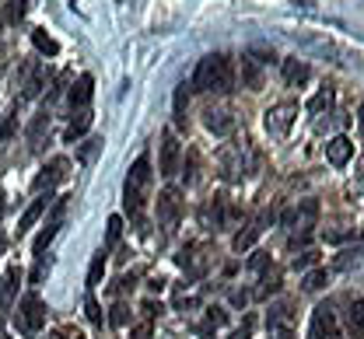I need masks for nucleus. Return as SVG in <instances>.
Returning a JSON list of instances; mask_svg holds the SVG:
<instances>
[{"mask_svg": "<svg viewBox=\"0 0 364 339\" xmlns=\"http://www.w3.org/2000/svg\"><path fill=\"white\" fill-rule=\"evenodd\" d=\"M151 182H154V172H151V157L140 154L130 172H126V182H123V210L133 224H144V213H147V203H151Z\"/></svg>", "mask_w": 364, "mask_h": 339, "instance_id": "nucleus-1", "label": "nucleus"}, {"mask_svg": "<svg viewBox=\"0 0 364 339\" xmlns=\"http://www.w3.org/2000/svg\"><path fill=\"white\" fill-rule=\"evenodd\" d=\"M196 91H231L235 84V67L224 52H211V56H203V60L196 64L193 70V81H189Z\"/></svg>", "mask_w": 364, "mask_h": 339, "instance_id": "nucleus-2", "label": "nucleus"}, {"mask_svg": "<svg viewBox=\"0 0 364 339\" xmlns=\"http://www.w3.org/2000/svg\"><path fill=\"white\" fill-rule=\"evenodd\" d=\"M316 217H319V203L316 200H301L294 210L284 213V228H291V245H308Z\"/></svg>", "mask_w": 364, "mask_h": 339, "instance_id": "nucleus-3", "label": "nucleus"}, {"mask_svg": "<svg viewBox=\"0 0 364 339\" xmlns=\"http://www.w3.org/2000/svg\"><path fill=\"white\" fill-rule=\"evenodd\" d=\"M18 325L25 336H35L42 325H46V304L35 291H28L21 301H18Z\"/></svg>", "mask_w": 364, "mask_h": 339, "instance_id": "nucleus-4", "label": "nucleus"}, {"mask_svg": "<svg viewBox=\"0 0 364 339\" xmlns=\"http://www.w3.org/2000/svg\"><path fill=\"white\" fill-rule=\"evenodd\" d=\"M294 119H298V101H280V105L267 108V119H263V126H267V133H270L274 140H284V137L291 133Z\"/></svg>", "mask_w": 364, "mask_h": 339, "instance_id": "nucleus-5", "label": "nucleus"}, {"mask_svg": "<svg viewBox=\"0 0 364 339\" xmlns=\"http://www.w3.org/2000/svg\"><path fill=\"white\" fill-rule=\"evenodd\" d=\"M245 151H249V147H245V140H242V144H231V147L221 154V175H224L228 182H238L242 175H249V168H252L256 157H245V161H242Z\"/></svg>", "mask_w": 364, "mask_h": 339, "instance_id": "nucleus-6", "label": "nucleus"}, {"mask_svg": "<svg viewBox=\"0 0 364 339\" xmlns=\"http://www.w3.org/2000/svg\"><path fill=\"white\" fill-rule=\"evenodd\" d=\"M154 210H158V224L165 231H175L179 228V210H182V200H179V189H162L158 193V203H154Z\"/></svg>", "mask_w": 364, "mask_h": 339, "instance_id": "nucleus-7", "label": "nucleus"}, {"mask_svg": "<svg viewBox=\"0 0 364 339\" xmlns=\"http://www.w3.org/2000/svg\"><path fill=\"white\" fill-rule=\"evenodd\" d=\"M270 220H274V213H270V210L256 213V217L245 224V231H238V235H235V242H231V245H235V252H245V249H252L259 238H263V231L270 228Z\"/></svg>", "mask_w": 364, "mask_h": 339, "instance_id": "nucleus-8", "label": "nucleus"}, {"mask_svg": "<svg viewBox=\"0 0 364 339\" xmlns=\"http://www.w3.org/2000/svg\"><path fill=\"white\" fill-rule=\"evenodd\" d=\"M64 213H67V200H57L53 203V213H49V220H46V228H42V235L35 238V255L42 259V252H46V245L57 238V231H60V224H64Z\"/></svg>", "mask_w": 364, "mask_h": 339, "instance_id": "nucleus-9", "label": "nucleus"}, {"mask_svg": "<svg viewBox=\"0 0 364 339\" xmlns=\"http://www.w3.org/2000/svg\"><path fill=\"white\" fill-rule=\"evenodd\" d=\"M179 154H182L179 137H175L172 130H165V133H162V164H158L165 179H172V175L179 172Z\"/></svg>", "mask_w": 364, "mask_h": 339, "instance_id": "nucleus-10", "label": "nucleus"}, {"mask_svg": "<svg viewBox=\"0 0 364 339\" xmlns=\"http://www.w3.org/2000/svg\"><path fill=\"white\" fill-rule=\"evenodd\" d=\"M67 172H70V161H67V157H53V161L42 168V175L35 179V189H39V193H42V189H46V193H53V186L64 182Z\"/></svg>", "mask_w": 364, "mask_h": 339, "instance_id": "nucleus-11", "label": "nucleus"}, {"mask_svg": "<svg viewBox=\"0 0 364 339\" xmlns=\"http://www.w3.org/2000/svg\"><path fill=\"white\" fill-rule=\"evenodd\" d=\"M312 339H343L340 325H336V318H333V311L326 304H319L316 315H312Z\"/></svg>", "mask_w": 364, "mask_h": 339, "instance_id": "nucleus-12", "label": "nucleus"}, {"mask_svg": "<svg viewBox=\"0 0 364 339\" xmlns=\"http://www.w3.org/2000/svg\"><path fill=\"white\" fill-rule=\"evenodd\" d=\"M267 336H270V339H294L287 304H274V308H270V315H267Z\"/></svg>", "mask_w": 364, "mask_h": 339, "instance_id": "nucleus-13", "label": "nucleus"}, {"mask_svg": "<svg viewBox=\"0 0 364 339\" xmlns=\"http://www.w3.org/2000/svg\"><path fill=\"white\" fill-rule=\"evenodd\" d=\"M350 157H354V140H350V137H333V140L326 144V161H329L333 168H347Z\"/></svg>", "mask_w": 364, "mask_h": 339, "instance_id": "nucleus-14", "label": "nucleus"}, {"mask_svg": "<svg viewBox=\"0 0 364 339\" xmlns=\"http://www.w3.org/2000/svg\"><path fill=\"white\" fill-rule=\"evenodd\" d=\"M91 95H95V77H91V74H81L77 84L70 88V112L91 108Z\"/></svg>", "mask_w": 364, "mask_h": 339, "instance_id": "nucleus-15", "label": "nucleus"}, {"mask_svg": "<svg viewBox=\"0 0 364 339\" xmlns=\"http://www.w3.org/2000/svg\"><path fill=\"white\" fill-rule=\"evenodd\" d=\"M207 130L214 137H228L235 130V116L228 108H207Z\"/></svg>", "mask_w": 364, "mask_h": 339, "instance_id": "nucleus-16", "label": "nucleus"}, {"mask_svg": "<svg viewBox=\"0 0 364 339\" xmlns=\"http://www.w3.org/2000/svg\"><path fill=\"white\" fill-rule=\"evenodd\" d=\"M18 280H21V269H18V266H8L4 280H0V311H11L15 291H18Z\"/></svg>", "mask_w": 364, "mask_h": 339, "instance_id": "nucleus-17", "label": "nucleus"}, {"mask_svg": "<svg viewBox=\"0 0 364 339\" xmlns=\"http://www.w3.org/2000/svg\"><path fill=\"white\" fill-rule=\"evenodd\" d=\"M49 203H53V193H46V196H39V200H32V206H28V210L21 213V220H18V238H21V235H25V231L32 228V224H35L39 217H42V210H46Z\"/></svg>", "mask_w": 364, "mask_h": 339, "instance_id": "nucleus-18", "label": "nucleus"}, {"mask_svg": "<svg viewBox=\"0 0 364 339\" xmlns=\"http://www.w3.org/2000/svg\"><path fill=\"white\" fill-rule=\"evenodd\" d=\"M308 77H312V67L305 64V60H284V81L287 84H294V88H301V84H308Z\"/></svg>", "mask_w": 364, "mask_h": 339, "instance_id": "nucleus-19", "label": "nucleus"}, {"mask_svg": "<svg viewBox=\"0 0 364 339\" xmlns=\"http://www.w3.org/2000/svg\"><path fill=\"white\" fill-rule=\"evenodd\" d=\"M77 119H70V126H67V144H74V140H81L88 130H91V108H81V112H74Z\"/></svg>", "mask_w": 364, "mask_h": 339, "instance_id": "nucleus-20", "label": "nucleus"}, {"mask_svg": "<svg viewBox=\"0 0 364 339\" xmlns=\"http://www.w3.org/2000/svg\"><path fill=\"white\" fill-rule=\"evenodd\" d=\"M102 276H106V249H98L91 255V266H88V291H95L102 284Z\"/></svg>", "mask_w": 364, "mask_h": 339, "instance_id": "nucleus-21", "label": "nucleus"}, {"mask_svg": "<svg viewBox=\"0 0 364 339\" xmlns=\"http://www.w3.org/2000/svg\"><path fill=\"white\" fill-rule=\"evenodd\" d=\"M242 84L245 88H259V84H263V74H259V67H256V60H252V56H245V60H242Z\"/></svg>", "mask_w": 364, "mask_h": 339, "instance_id": "nucleus-22", "label": "nucleus"}, {"mask_svg": "<svg viewBox=\"0 0 364 339\" xmlns=\"http://www.w3.org/2000/svg\"><path fill=\"white\" fill-rule=\"evenodd\" d=\"M15 133H18V105H11V108H8V116L0 119V144H8Z\"/></svg>", "mask_w": 364, "mask_h": 339, "instance_id": "nucleus-23", "label": "nucleus"}, {"mask_svg": "<svg viewBox=\"0 0 364 339\" xmlns=\"http://www.w3.org/2000/svg\"><path fill=\"white\" fill-rule=\"evenodd\" d=\"M189 88H193V84H179V91H175V126H186V101H189Z\"/></svg>", "mask_w": 364, "mask_h": 339, "instance_id": "nucleus-24", "label": "nucleus"}, {"mask_svg": "<svg viewBox=\"0 0 364 339\" xmlns=\"http://www.w3.org/2000/svg\"><path fill=\"white\" fill-rule=\"evenodd\" d=\"M350 332L354 336H364V298L350 304Z\"/></svg>", "mask_w": 364, "mask_h": 339, "instance_id": "nucleus-25", "label": "nucleus"}, {"mask_svg": "<svg viewBox=\"0 0 364 339\" xmlns=\"http://www.w3.org/2000/svg\"><path fill=\"white\" fill-rule=\"evenodd\" d=\"M42 130H49V112H46V108H42L39 116L32 119V126H28V140H32V144H39V140H42Z\"/></svg>", "mask_w": 364, "mask_h": 339, "instance_id": "nucleus-26", "label": "nucleus"}, {"mask_svg": "<svg viewBox=\"0 0 364 339\" xmlns=\"http://www.w3.org/2000/svg\"><path fill=\"white\" fill-rule=\"evenodd\" d=\"M32 42H35V49H42V52H49V56H57V52H60V46H57L53 39H49L42 28H35V32H32Z\"/></svg>", "mask_w": 364, "mask_h": 339, "instance_id": "nucleus-27", "label": "nucleus"}, {"mask_svg": "<svg viewBox=\"0 0 364 339\" xmlns=\"http://www.w3.org/2000/svg\"><path fill=\"white\" fill-rule=\"evenodd\" d=\"M326 280H329L326 269H312V273L305 276V291H319V287H326Z\"/></svg>", "mask_w": 364, "mask_h": 339, "instance_id": "nucleus-28", "label": "nucleus"}, {"mask_svg": "<svg viewBox=\"0 0 364 339\" xmlns=\"http://www.w3.org/2000/svg\"><path fill=\"white\" fill-rule=\"evenodd\" d=\"M119 235H123V217H109V231H106V242H109V245H116V242H119Z\"/></svg>", "mask_w": 364, "mask_h": 339, "instance_id": "nucleus-29", "label": "nucleus"}, {"mask_svg": "<svg viewBox=\"0 0 364 339\" xmlns=\"http://www.w3.org/2000/svg\"><path fill=\"white\" fill-rule=\"evenodd\" d=\"M42 81H46V77H42V70H35V74L28 77V84H25V98H35V95L42 91Z\"/></svg>", "mask_w": 364, "mask_h": 339, "instance_id": "nucleus-30", "label": "nucleus"}, {"mask_svg": "<svg viewBox=\"0 0 364 339\" xmlns=\"http://www.w3.org/2000/svg\"><path fill=\"white\" fill-rule=\"evenodd\" d=\"M277 287H280V276H277V273H267V276H263V287H259V298L274 294Z\"/></svg>", "mask_w": 364, "mask_h": 339, "instance_id": "nucleus-31", "label": "nucleus"}, {"mask_svg": "<svg viewBox=\"0 0 364 339\" xmlns=\"http://www.w3.org/2000/svg\"><path fill=\"white\" fill-rule=\"evenodd\" d=\"M361 252H364V245H357V249H350V252H343V255L336 259V269H347L350 262H357V259H361Z\"/></svg>", "mask_w": 364, "mask_h": 339, "instance_id": "nucleus-32", "label": "nucleus"}, {"mask_svg": "<svg viewBox=\"0 0 364 339\" xmlns=\"http://www.w3.org/2000/svg\"><path fill=\"white\" fill-rule=\"evenodd\" d=\"M84 311H88V318H91L95 325H102V308H98V301H95L91 294L84 298Z\"/></svg>", "mask_w": 364, "mask_h": 339, "instance_id": "nucleus-33", "label": "nucleus"}, {"mask_svg": "<svg viewBox=\"0 0 364 339\" xmlns=\"http://www.w3.org/2000/svg\"><path fill=\"white\" fill-rule=\"evenodd\" d=\"M109 322H113L116 329H119V325H126V308H123V304H116V308H113V315H109Z\"/></svg>", "mask_w": 364, "mask_h": 339, "instance_id": "nucleus-34", "label": "nucleus"}, {"mask_svg": "<svg viewBox=\"0 0 364 339\" xmlns=\"http://www.w3.org/2000/svg\"><path fill=\"white\" fill-rule=\"evenodd\" d=\"M316 262V252H301L298 259H294V269H305V266H312Z\"/></svg>", "mask_w": 364, "mask_h": 339, "instance_id": "nucleus-35", "label": "nucleus"}, {"mask_svg": "<svg viewBox=\"0 0 364 339\" xmlns=\"http://www.w3.org/2000/svg\"><path fill=\"white\" fill-rule=\"evenodd\" d=\"M207 318H211L214 325H224V322H228V315H224V308H211V311H207Z\"/></svg>", "mask_w": 364, "mask_h": 339, "instance_id": "nucleus-36", "label": "nucleus"}, {"mask_svg": "<svg viewBox=\"0 0 364 339\" xmlns=\"http://www.w3.org/2000/svg\"><path fill=\"white\" fill-rule=\"evenodd\" d=\"M249 269H267V255H263V252H256V255L249 259Z\"/></svg>", "mask_w": 364, "mask_h": 339, "instance_id": "nucleus-37", "label": "nucleus"}, {"mask_svg": "<svg viewBox=\"0 0 364 339\" xmlns=\"http://www.w3.org/2000/svg\"><path fill=\"white\" fill-rule=\"evenodd\" d=\"M294 11H305V14H316V8H312V0H291Z\"/></svg>", "mask_w": 364, "mask_h": 339, "instance_id": "nucleus-38", "label": "nucleus"}, {"mask_svg": "<svg viewBox=\"0 0 364 339\" xmlns=\"http://www.w3.org/2000/svg\"><path fill=\"white\" fill-rule=\"evenodd\" d=\"M249 332H252V325H249V322H245V325H242V329H238V332H235V336H231V339H249Z\"/></svg>", "mask_w": 364, "mask_h": 339, "instance_id": "nucleus-39", "label": "nucleus"}, {"mask_svg": "<svg viewBox=\"0 0 364 339\" xmlns=\"http://www.w3.org/2000/svg\"><path fill=\"white\" fill-rule=\"evenodd\" d=\"M64 336H67V339H84V336H81V332H77V329H74V332H70V329H67V332H64Z\"/></svg>", "mask_w": 364, "mask_h": 339, "instance_id": "nucleus-40", "label": "nucleus"}, {"mask_svg": "<svg viewBox=\"0 0 364 339\" xmlns=\"http://www.w3.org/2000/svg\"><path fill=\"white\" fill-rule=\"evenodd\" d=\"M0 213H4V193H0Z\"/></svg>", "mask_w": 364, "mask_h": 339, "instance_id": "nucleus-41", "label": "nucleus"}, {"mask_svg": "<svg viewBox=\"0 0 364 339\" xmlns=\"http://www.w3.org/2000/svg\"><path fill=\"white\" fill-rule=\"evenodd\" d=\"M4 245H8V242H4V235H0V252H4Z\"/></svg>", "mask_w": 364, "mask_h": 339, "instance_id": "nucleus-42", "label": "nucleus"}]
</instances>
